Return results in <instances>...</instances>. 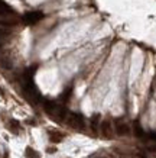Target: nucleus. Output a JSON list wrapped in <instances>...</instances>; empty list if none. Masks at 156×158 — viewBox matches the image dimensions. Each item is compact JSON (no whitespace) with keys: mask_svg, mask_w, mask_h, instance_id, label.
Wrapping results in <instances>:
<instances>
[{"mask_svg":"<svg viewBox=\"0 0 156 158\" xmlns=\"http://www.w3.org/2000/svg\"><path fill=\"white\" fill-rule=\"evenodd\" d=\"M42 105H43V110L51 116L52 119H55L57 122H65L66 116L70 113L65 109V106H59L58 103L52 100H42Z\"/></svg>","mask_w":156,"mask_h":158,"instance_id":"1","label":"nucleus"},{"mask_svg":"<svg viewBox=\"0 0 156 158\" xmlns=\"http://www.w3.org/2000/svg\"><path fill=\"white\" fill-rule=\"evenodd\" d=\"M64 123H65L68 128H71V129H74V131H80V132L87 129L85 118L82 115H80V113H75V112H70Z\"/></svg>","mask_w":156,"mask_h":158,"instance_id":"2","label":"nucleus"},{"mask_svg":"<svg viewBox=\"0 0 156 158\" xmlns=\"http://www.w3.org/2000/svg\"><path fill=\"white\" fill-rule=\"evenodd\" d=\"M114 132L120 136H129L132 134V129L129 126L127 122H124L123 119H114Z\"/></svg>","mask_w":156,"mask_h":158,"instance_id":"3","label":"nucleus"},{"mask_svg":"<svg viewBox=\"0 0 156 158\" xmlns=\"http://www.w3.org/2000/svg\"><path fill=\"white\" fill-rule=\"evenodd\" d=\"M100 135L103 138H111L113 136V129H111V120L104 119L100 122Z\"/></svg>","mask_w":156,"mask_h":158,"instance_id":"4","label":"nucleus"},{"mask_svg":"<svg viewBox=\"0 0 156 158\" xmlns=\"http://www.w3.org/2000/svg\"><path fill=\"white\" fill-rule=\"evenodd\" d=\"M48 138H49L52 144H58V142H61L62 139L65 138V134L57 129H49L48 131Z\"/></svg>","mask_w":156,"mask_h":158,"instance_id":"5","label":"nucleus"},{"mask_svg":"<svg viewBox=\"0 0 156 158\" xmlns=\"http://www.w3.org/2000/svg\"><path fill=\"white\" fill-rule=\"evenodd\" d=\"M42 18H43V13H41V12H29V13H26L23 16V20L26 23H36Z\"/></svg>","mask_w":156,"mask_h":158,"instance_id":"6","label":"nucleus"},{"mask_svg":"<svg viewBox=\"0 0 156 158\" xmlns=\"http://www.w3.org/2000/svg\"><path fill=\"white\" fill-rule=\"evenodd\" d=\"M7 128H9L10 132H13V134H19L20 129H22L20 123L18 122V120H14V119H10L9 122H7Z\"/></svg>","mask_w":156,"mask_h":158,"instance_id":"7","label":"nucleus"},{"mask_svg":"<svg viewBox=\"0 0 156 158\" xmlns=\"http://www.w3.org/2000/svg\"><path fill=\"white\" fill-rule=\"evenodd\" d=\"M90 126L94 132H98V129H100V115H97V113L93 115V118L90 119Z\"/></svg>","mask_w":156,"mask_h":158,"instance_id":"8","label":"nucleus"},{"mask_svg":"<svg viewBox=\"0 0 156 158\" xmlns=\"http://www.w3.org/2000/svg\"><path fill=\"white\" fill-rule=\"evenodd\" d=\"M25 157L26 158H41V155H39V152H36L32 147H26V149H25Z\"/></svg>","mask_w":156,"mask_h":158,"instance_id":"9","label":"nucleus"},{"mask_svg":"<svg viewBox=\"0 0 156 158\" xmlns=\"http://www.w3.org/2000/svg\"><path fill=\"white\" fill-rule=\"evenodd\" d=\"M13 13V10L10 6H7L6 3H3L2 0H0V15H12Z\"/></svg>","mask_w":156,"mask_h":158,"instance_id":"10","label":"nucleus"},{"mask_svg":"<svg viewBox=\"0 0 156 158\" xmlns=\"http://www.w3.org/2000/svg\"><path fill=\"white\" fill-rule=\"evenodd\" d=\"M72 90H74V87H72V86L68 87V89H66V90L64 91V93H62L61 100H62V102H65V103H66V102L71 99V96H72Z\"/></svg>","mask_w":156,"mask_h":158,"instance_id":"11","label":"nucleus"},{"mask_svg":"<svg viewBox=\"0 0 156 158\" xmlns=\"http://www.w3.org/2000/svg\"><path fill=\"white\" fill-rule=\"evenodd\" d=\"M10 35V31L7 28H0V42L6 38V36H9Z\"/></svg>","mask_w":156,"mask_h":158,"instance_id":"12","label":"nucleus"},{"mask_svg":"<svg viewBox=\"0 0 156 158\" xmlns=\"http://www.w3.org/2000/svg\"><path fill=\"white\" fill-rule=\"evenodd\" d=\"M0 96H2V97L5 96V90H3V89H2V87H0Z\"/></svg>","mask_w":156,"mask_h":158,"instance_id":"13","label":"nucleus"}]
</instances>
